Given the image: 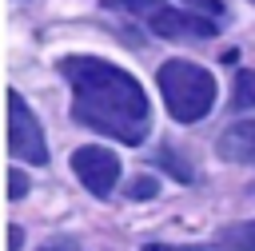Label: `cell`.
I'll use <instances>...</instances> for the list:
<instances>
[{"mask_svg": "<svg viewBox=\"0 0 255 251\" xmlns=\"http://www.w3.org/2000/svg\"><path fill=\"white\" fill-rule=\"evenodd\" d=\"M60 76L72 88V112L84 127L112 135L128 147L143 143L151 131V104L131 72L96 56H64Z\"/></svg>", "mask_w": 255, "mask_h": 251, "instance_id": "obj_1", "label": "cell"}, {"mask_svg": "<svg viewBox=\"0 0 255 251\" xmlns=\"http://www.w3.org/2000/svg\"><path fill=\"white\" fill-rule=\"evenodd\" d=\"M159 92H163V104L167 112L179 120V124H195L211 112L215 104V80L207 68L199 64H187V60H167L159 64Z\"/></svg>", "mask_w": 255, "mask_h": 251, "instance_id": "obj_2", "label": "cell"}, {"mask_svg": "<svg viewBox=\"0 0 255 251\" xmlns=\"http://www.w3.org/2000/svg\"><path fill=\"white\" fill-rule=\"evenodd\" d=\"M104 8L128 12L131 20H139L143 28H151L155 36H167V40H207L219 32V20H211L187 4L171 8L163 0H104Z\"/></svg>", "mask_w": 255, "mask_h": 251, "instance_id": "obj_3", "label": "cell"}, {"mask_svg": "<svg viewBox=\"0 0 255 251\" xmlns=\"http://www.w3.org/2000/svg\"><path fill=\"white\" fill-rule=\"evenodd\" d=\"M8 151L24 163H48V143L40 120L28 112L20 92H8Z\"/></svg>", "mask_w": 255, "mask_h": 251, "instance_id": "obj_4", "label": "cell"}, {"mask_svg": "<svg viewBox=\"0 0 255 251\" xmlns=\"http://www.w3.org/2000/svg\"><path fill=\"white\" fill-rule=\"evenodd\" d=\"M72 171L80 175V183L92 191V195H112V187L120 183V159H116V151H108V147H76L72 151Z\"/></svg>", "mask_w": 255, "mask_h": 251, "instance_id": "obj_5", "label": "cell"}, {"mask_svg": "<svg viewBox=\"0 0 255 251\" xmlns=\"http://www.w3.org/2000/svg\"><path fill=\"white\" fill-rule=\"evenodd\" d=\"M215 151L231 163H255V120H243V124H231L219 139H215Z\"/></svg>", "mask_w": 255, "mask_h": 251, "instance_id": "obj_6", "label": "cell"}, {"mask_svg": "<svg viewBox=\"0 0 255 251\" xmlns=\"http://www.w3.org/2000/svg\"><path fill=\"white\" fill-rule=\"evenodd\" d=\"M219 243L231 247V251H255V219H243V223H231L219 231Z\"/></svg>", "mask_w": 255, "mask_h": 251, "instance_id": "obj_7", "label": "cell"}, {"mask_svg": "<svg viewBox=\"0 0 255 251\" xmlns=\"http://www.w3.org/2000/svg\"><path fill=\"white\" fill-rule=\"evenodd\" d=\"M235 108H255V72H239V80H235Z\"/></svg>", "mask_w": 255, "mask_h": 251, "instance_id": "obj_8", "label": "cell"}, {"mask_svg": "<svg viewBox=\"0 0 255 251\" xmlns=\"http://www.w3.org/2000/svg\"><path fill=\"white\" fill-rule=\"evenodd\" d=\"M179 4H187V8H195V12H203V16H211V20H223V16H227V8H223L219 0H179Z\"/></svg>", "mask_w": 255, "mask_h": 251, "instance_id": "obj_9", "label": "cell"}, {"mask_svg": "<svg viewBox=\"0 0 255 251\" xmlns=\"http://www.w3.org/2000/svg\"><path fill=\"white\" fill-rule=\"evenodd\" d=\"M40 251H84V243H80L76 235H56V239H48Z\"/></svg>", "mask_w": 255, "mask_h": 251, "instance_id": "obj_10", "label": "cell"}, {"mask_svg": "<svg viewBox=\"0 0 255 251\" xmlns=\"http://www.w3.org/2000/svg\"><path fill=\"white\" fill-rule=\"evenodd\" d=\"M24 191H28V175L12 167V171H8V199H20Z\"/></svg>", "mask_w": 255, "mask_h": 251, "instance_id": "obj_11", "label": "cell"}, {"mask_svg": "<svg viewBox=\"0 0 255 251\" xmlns=\"http://www.w3.org/2000/svg\"><path fill=\"white\" fill-rule=\"evenodd\" d=\"M155 187H159V183H155L151 175H139V179H135V183L128 187V195H131V199H143V195H151Z\"/></svg>", "mask_w": 255, "mask_h": 251, "instance_id": "obj_12", "label": "cell"}, {"mask_svg": "<svg viewBox=\"0 0 255 251\" xmlns=\"http://www.w3.org/2000/svg\"><path fill=\"white\" fill-rule=\"evenodd\" d=\"M20 247H24V231L12 223V227H8V251H20Z\"/></svg>", "mask_w": 255, "mask_h": 251, "instance_id": "obj_13", "label": "cell"}, {"mask_svg": "<svg viewBox=\"0 0 255 251\" xmlns=\"http://www.w3.org/2000/svg\"><path fill=\"white\" fill-rule=\"evenodd\" d=\"M151 251H167V247H151Z\"/></svg>", "mask_w": 255, "mask_h": 251, "instance_id": "obj_14", "label": "cell"}]
</instances>
